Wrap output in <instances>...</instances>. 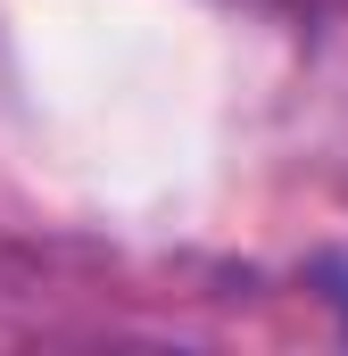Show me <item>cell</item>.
I'll use <instances>...</instances> for the list:
<instances>
[{"instance_id": "6da1fadb", "label": "cell", "mask_w": 348, "mask_h": 356, "mask_svg": "<svg viewBox=\"0 0 348 356\" xmlns=\"http://www.w3.org/2000/svg\"><path fill=\"white\" fill-rule=\"evenodd\" d=\"M282 8H332V0H282Z\"/></svg>"}]
</instances>
